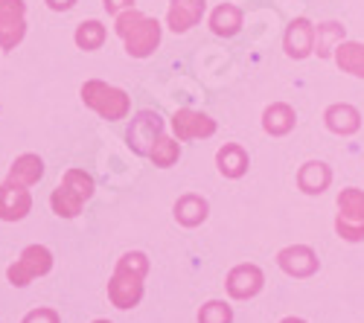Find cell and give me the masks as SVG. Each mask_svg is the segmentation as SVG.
<instances>
[{"mask_svg":"<svg viewBox=\"0 0 364 323\" xmlns=\"http://www.w3.org/2000/svg\"><path fill=\"white\" fill-rule=\"evenodd\" d=\"M114 29H117V35L123 38L126 53L134 55V58L151 55V53L158 50V44H161V23L155 18H146L134 6L117 15Z\"/></svg>","mask_w":364,"mask_h":323,"instance_id":"cell-1","label":"cell"},{"mask_svg":"<svg viewBox=\"0 0 364 323\" xmlns=\"http://www.w3.org/2000/svg\"><path fill=\"white\" fill-rule=\"evenodd\" d=\"M149 262L143 253H126L123 259L117 262L114 277L108 283V297L117 309H132L140 303L143 297V277H146Z\"/></svg>","mask_w":364,"mask_h":323,"instance_id":"cell-2","label":"cell"},{"mask_svg":"<svg viewBox=\"0 0 364 323\" xmlns=\"http://www.w3.org/2000/svg\"><path fill=\"white\" fill-rule=\"evenodd\" d=\"M94 195V178L85 172V169H68L65 172V181L58 184L50 195L53 204V213L62 216V219H73L82 213V204Z\"/></svg>","mask_w":364,"mask_h":323,"instance_id":"cell-3","label":"cell"},{"mask_svg":"<svg viewBox=\"0 0 364 323\" xmlns=\"http://www.w3.org/2000/svg\"><path fill=\"white\" fill-rule=\"evenodd\" d=\"M82 102L87 108H94L102 120H126L132 111L129 94L108 82H100V79H90L82 84Z\"/></svg>","mask_w":364,"mask_h":323,"instance_id":"cell-4","label":"cell"},{"mask_svg":"<svg viewBox=\"0 0 364 323\" xmlns=\"http://www.w3.org/2000/svg\"><path fill=\"white\" fill-rule=\"evenodd\" d=\"M338 236L347 242L364 239V192L350 187L338 195V219H336Z\"/></svg>","mask_w":364,"mask_h":323,"instance_id":"cell-5","label":"cell"},{"mask_svg":"<svg viewBox=\"0 0 364 323\" xmlns=\"http://www.w3.org/2000/svg\"><path fill=\"white\" fill-rule=\"evenodd\" d=\"M50 268H53V253L44 245H29V248H23V253L9 265L6 277H9L12 285L21 288V285H29L36 277L50 274Z\"/></svg>","mask_w":364,"mask_h":323,"instance_id":"cell-6","label":"cell"},{"mask_svg":"<svg viewBox=\"0 0 364 323\" xmlns=\"http://www.w3.org/2000/svg\"><path fill=\"white\" fill-rule=\"evenodd\" d=\"M26 35V4L23 0H0V47L15 50Z\"/></svg>","mask_w":364,"mask_h":323,"instance_id":"cell-7","label":"cell"},{"mask_svg":"<svg viewBox=\"0 0 364 323\" xmlns=\"http://www.w3.org/2000/svg\"><path fill=\"white\" fill-rule=\"evenodd\" d=\"M161 134H164L161 116H158V114H151V111H140L134 120H132V126H129L126 140H129V146H132V152L149 158L151 146H155V140H158Z\"/></svg>","mask_w":364,"mask_h":323,"instance_id":"cell-8","label":"cell"},{"mask_svg":"<svg viewBox=\"0 0 364 323\" xmlns=\"http://www.w3.org/2000/svg\"><path fill=\"white\" fill-rule=\"evenodd\" d=\"M33 210V195L18 181H4L0 184V219L4 221H21Z\"/></svg>","mask_w":364,"mask_h":323,"instance_id":"cell-9","label":"cell"},{"mask_svg":"<svg viewBox=\"0 0 364 323\" xmlns=\"http://www.w3.org/2000/svg\"><path fill=\"white\" fill-rule=\"evenodd\" d=\"M172 131L178 140H196V137H213L216 134V120H210L207 114L181 108L172 114Z\"/></svg>","mask_w":364,"mask_h":323,"instance_id":"cell-10","label":"cell"},{"mask_svg":"<svg viewBox=\"0 0 364 323\" xmlns=\"http://www.w3.org/2000/svg\"><path fill=\"white\" fill-rule=\"evenodd\" d=\"M283 47L291 58H306L312 55L315 50V26L306 21V18H294L286 29V38H283Z\"/></svg>","mask_w":364,"mask_h":323,"instance_id":"cell-11","label":"cell"},{"mask_svg":"<svg viewBox=\"0 0 364 323\" xmlns=\"http://www.w3.org/2000/svg\"><path fill=\"white\" fill-rule=\"evenodd\" d=\"M204 9H207V0H172L166 12V23L172 33H187V29H193L201 21Z\"/></svg>","mask_w":364,"mask_h":323,"instance_id":"cell-12","label":"cell"},{"mask_svg":"<svg viewBox=\"0 0 364 323\" xmlns=\"http://www.w3.org/2000/svg\"><path fill=\"white\" fill-rule=\"evenodd\" d=\"M262 288V271L257 265H239L228 277V291L236 300H248Z\"/></svg>","mask_w":364,"mask_h":323,"instance_id":"cell-13","label":"cell"},{"mask_svg":"<svg viewBox=\"0 0 364 323\" xmlns=\"http://www.w3.org/2000/svg\"><path fill=\"white\" fill-rule=\"evenodd\" d=\"M277 259H280V268L286 274H291V277H309V274L318 271V259H315V253L306 245L286 248V251H280Z\"/></svg>","mask_w":364,"mask_h":323,"instance_id":"cell-14","label":"cell"},{"mask_svg":"<svg viewBox=\"0 0 364 323\" xmlns=\"http://www.w3.org/2000/svg\"><path fill=\"white\" fill-rule=\"evenodd\" d=\"M323 120H326V128L332 134H341V137H350L361 128V116L353 105L341 102V105H329L326 114H323Z\"/></svg>","mask_w":364,"mask_h":323,"instance_id":"cell-15","label":"cell"},{"mask_svg":"<svg viewBox=\"0 0 364 323\" xmlns=\"http://www.w3.org/2000/svg\"><path fill=\"white\" fill-rule=\"evenodd\" d=\"M329 181H332V172H329V166L321 163V160L303 163L300 172H297V184H300V190H303V192H309V195L323 192V190L329 187Z\"/></svg>","mask_w":364,"mask_h":323,"instance_id":"cell-16","label":"cell"},{"mask_svg":"<svg viewBox=\"0 0 364 323\" xmlns=\"http://www.w3.org/2000/svg\"><path fill=\"white\" fill-rule=\"evenodd\" d=\"M216 163H219V172L225 178H242V175L248 172V152L242 149L239 143H228L219 149Z\"/></svg>","mask_w":364,"mask_h":323,"instance_id":"cell-17","label":"cell"},{"mask_svg":"<svg viewBox=\"0 0 364 323\" xmlns=\"http://www.w3.org/2000/svg\"><path fill=\"white\" fill-rule=\"evenodd\" d=\"M262 128L274 137H283L294 128V111L286 105V102H274L268 105L265 114H262Z\"/></svg>","mask_w":364,"mask_h":323,"instance_id":"cell-18","label":"cell"},{"mask_svg":"<svg viewBox=\"0 0 364 323\" xmlns=\"http://www.w3.org/2000/svg\"><path fill=\"white\" fill-rule=\"evenodd\" d=\"M175 219L184 224V227L201 224V221L207 219V201H204L201 195H196V192L181 195V198L175 201Z\"/></svg>","mask_w":364,"mask_h":323,"instance_id":"cell-19","label":"cell"},{"mask_svg":"<svg viewBox=\"0 0 364 323\" xmlns=\"http://www.w3.org/2000/svg\"><path fill=\"white\" fill-rule=\"evenodd\" d=\"M332 55H336V62H338V67L344 73L364 79V44H358V41H341Z\"/></svg>","mask_w":364,"mask_h":323,"instance_id":"cell-20","label":"cell"},{"mask_svg":"<svg viewBox=\"0 0 364 323\" xmlns=\"http://www.w3.org/2000/svg\"><path fill=\"white\" fill-rule=\"evenodd\" d=\"M41 175H44V160L38 155H21V158H15V163L9 169V181L33 187L41 181Z\"/></svg>","mask_w":364,"mask_h":323,"instance_id":"cell-21","label":"cell"},{"mask_svg":"<svg viewBox=\"0 0 364 323\" xmlns=\"http://www.w3.org/2000/svg\"><path fill=\"white\" fill-rule=\"evenodd\" d=\"M239 26H242V9L233 6V4H222V6L213 9V15H210V29L222 38L236 35Z\"/></svg>","mask_w":364,"mask_h":323,"instance_id":"cell-22","label":"cell"},{"mask_svg":"<svg viewBox=\"0 0 364 323\" xmlns=\"http://www.w3.org/2000/svg\"><path fill=\"white\" fill-rule=\"evenodd\" d=\"M341 41H344V26H341V23H336V21L318 23V26H315V50H312V53H318L321 58H326V55L336 53V47H338Z\"/></svg>","mask_w":364,"mask_h":323,"instance_id":"cell-23","label":"cell"},{"mask_svg":"<svg viewBox=\"0 0 364 323\" xmlns=\"http://www.w3.org/2000/svg\"><path fill=\"white\" fill-rule=\"evenodd\" d=\"M149 158L155 160V166L169 169V166L181 158V146H178V140H172V137H164V134H161V137L155 140V146H151Z\"/></svg>","mask_w":364,"mask_h":323,"instance_id":"cell-24","label":"cell"},{"mask_svg":"<svg viewBox=\"0 0 364 323\" xmlns=\"http://www.w3.org/2000/svg\"><path fill=\"white\" fill-rule=\"evenodd\" d=\"M105 41V26L100 21H85L76 29V44L79 50H100Z\"/></svg>","mask_w":364,"mask_h":323,"instance_id":"cell-25","label":"cell"},{"mask_svg":"<svg viewBox=\"0 0 364 323\" xmlns=\"http://www.w3.org/2000/svg\"><path fill=\"white\" fill-rule=\"evenodd\" d=\"M233 320V312L230 306L213 300V303H207L201 312H198V323H230Z\"/></svg>","mask_w":364,"mask_h":323,"instance_id":"cell-26","label":"cell"},{"mask_svg":"<svg viewBox=\"0 0 364 323\" xmlns=\"http://www.w3.org/2000/svg\"><path fill=\"white\" fill-rule=\"evenodd\" d=\"M21 323H62V320H58L55 309H33Z\"/></svg>","mask_w":364,"mask_h":323,"instance_id":"cell-27","label":"cell"},{"mask_svg":"<svg viewBox=\"0 0 364 323\" xmlns=\"http://www.w3.org/2000/svg\"><path fill=\"white\" fill-rule=\"evenodd\" d=\"M102 4H105V9H108L111 15H119V12L132 9V6H134V0H102Z\"/></svg>","mask_w":364,"mask_h":323,"instance_id":"cell-28","label":"cell"},{"mask_svg":"<svg viewBox=\"0 0 364 323\" xmlns=\"http://www.w3.org/2000/svg\"><path fill=\"white\" fill-rule=\"evenodd\" d=\"M73 4H76V0H47V6L55 9V12H65V9H70Z\"/></svg>","mask_w":364,"mask_h":323,"instance_id":"cell-29","label":"cell"},{"mask_svg":"<svg viewBox=\"0 0 364 323\" xmlns=\"http://www.w3.org/2000/svg\"><path fill=\"white\" fill-rule=\"evenodd\" d=\"M283 323H306V320H300V317H286Z\"/></svg>","mask_w":364,"mask_h":323,"instance_id":"cell-30","label":"cell"},{"mask_svg":"<svg viewBox=\"0 0 364 323\" xmlns=\"http://www.w3.org/2000/svg\"><path fill=\"white\" fill-rule=\"evenodd\" d=\"M94 323H111V320H94Z\"/></svg>","mask_w":364,"mask_h":323,"instance_id":"cell-31","label":"cell"}]
</instances>
